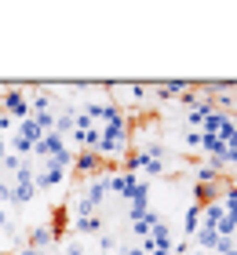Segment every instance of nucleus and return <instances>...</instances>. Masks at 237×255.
<instances>
[{"label": "nucleus", "mask_w": 237, "mask_h": 255, "mask_svg": "<svg viewBox=\"0 0 237 255\" xmlns=\"http://www.w3.org/2000/svg\"><path fill=\"white\" fill-rule=\"evenodd\" d=\"M73 171L80 179H99V175H106L110 171V164L99 157V153H88V149H80V153L73 157Z\"/></svg>", "instance_id": "nucleus-1"}, {"label": "nucleus", "mask_w": 237, "mask_h": 255, "mask_svg": "<svg viewBox=\"0 0 237 255\" xmlns=\"http://www.w3.org/2000/svg\"><path fill=\"white\" fill-rule=\"evenodd\" d=\"M223 215H227L223 201H212V204H205V208H201V226H205V230H216V226L223 223Z\"/></svg>", "instance_id": "nucleus-2"}, {"label": "nucleus", "mask_w": 237, "mask_h": 255, "mask_svg": "<svg viewBox=\"0 0 237 255\" xmlns=\"http://www.w3.org/2000/svg\"><path fill=\"white\" fill-rule=\"evenodd\" d=\"M186 91H190L186 80H168V84H161V88H157V99H183Z\"/></svg>", "instance_id": "nucleus-3"}, {"label": "nucleus", "mask_w": 237, "mask_h": 255, "mask_svg": "<svg viewBox=\"0 0 237 255\" xmlns=\"http://www.w3.org/2000/svg\"><path fill=\"white\" fill-rule=\"evenodd\" d=\"M194 245H197L201 252H216V245H219V234H216V230H205V226H201L197 234H194Z\"/></svg>", "instance_id": "nucleus-4"}, {"label": "nucleus", "mask_w": 237, "mask_h": 255, "mask_svg": "<svg viewBox=\"0 0 237 255\" xmlns=\"http://www.w3.org/2000/svg\"><path fill=\"white\" fill-rule=\"evenodd\" d=\"M197 230H201V208H197V204H190V208H186V215H183V234H186V237H194Z\"/></svg>", "instance_id": "nucleus-5"}, {"label": "nucleus", "mask_w": 237, "mask_h": 255, "mask_svg": "<svg viewBox=\"0 0 237 255\" xmlns=\"http://www.w3.org/2000/svg\"><path fill=\"white\" fill-rule=\"evenodd\" d=\"M183 142L190 149H201V131H194V128H186V135H183Z\"/></svg>", "instance_id": "nucleus-6"}, {"label": "nucleus", "mask_w": 237, "mask_h": 255, "mask_svg": "<svg viewBox=\"0 0 237 255\" xmlns=\"http://www.w3.org/2000/svg\"><path fill=\"white\" fill-rule=\"evenodd\" d=\"M62 255H88V252H84V245H77V241H73V245H66Z\"/></svg>", "instance_id": "nucleus-7"}, {"label": "nucleus", "mask_w": 237, "mask_h": 255, "mask_svg": "<svg viewBox=\"0 0 237 255\" xmlns=\"http://www.w3.org/2000/svg\"><path fill=\"white\" fill-rule=\"evenodd\" d=\"M227 168L237 171V149H227Z\"/></svg>", "instance_id": "nucleus-8"}, {"label": "nucleus", "mask_w": 237, "mask_h": 255, "mask_svg": "<svg viewBox=\"0 0 237 255\" xmlns=\"http://www.w3.org/2000/svg\"><path fill=\"white\" fill-rule=\"evenodd\" d=\"M227 255H237V245H234V248H230V252H227Z\"/></svg>", "instance_id": "nucleus-9"}, {"label": "nucleus", "mask_w": 237, "mask_h": 255, "mask_svg": "<svg viewBox=\"0 0 237 255\" xmlns=\"http://www.w3.org/2000/svg\"><path fill=\"white\" fill-rule=\"evenodd\" d=\"M234 110H237V95H234Z\"/></svg>", "instance_id": "nucleus-10"}, {"label": "nucleus", "mask_w": 237, "mask_h": 255, "mask_svg": "<svg viewBox=\"0 0 237 255\" xmlns=\"http://www.w3.org/2000/svg\"><path fill=\"white\" fill-rule=\"evenodd\" d=\"M99 255H102V252H99Z\"/></svg>", "instance_id": "nucleus-11"}]
</instances>
